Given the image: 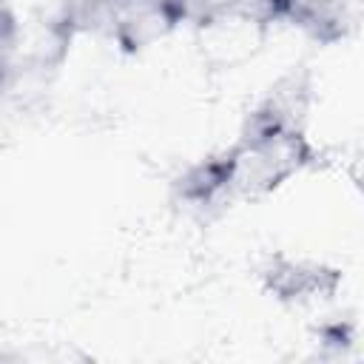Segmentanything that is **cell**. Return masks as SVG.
I'll return each instance as SVG.
<instances>
[{
	"mask_svg": "<svg viewBox=\"0 0 364 364\" xmlns=\"http://www.w3.org/2000/svg\"><path fill=\"white\" fill-rule=\"evenodd\" d=\"M262 282H264L267 293H273L276 299L304 304V301L333 296L341 282V273L321 262L273 256L267 262V267L262 270Z\"/></svg>",
	"mask_w": 364,
	"mask_h": 364,
	"instance_id": "cell-2",
	"label": "cell"
},
{
	"mask_svg": "<svg viewBox=\"0 0 364 364\" xmlns=\"http://www.w3.org/2000/svg\"><path fill=\"white\" fill-rule=\"evenodd\" d=\"M364 0H259V20L287 23L321 46L350 37L361 23Z\"/></svg>",
	"mask_w": 364,
	"mask_h": 364,
	"instance_id": "cell-1",
	"label": "cell"
}]
</instances>
